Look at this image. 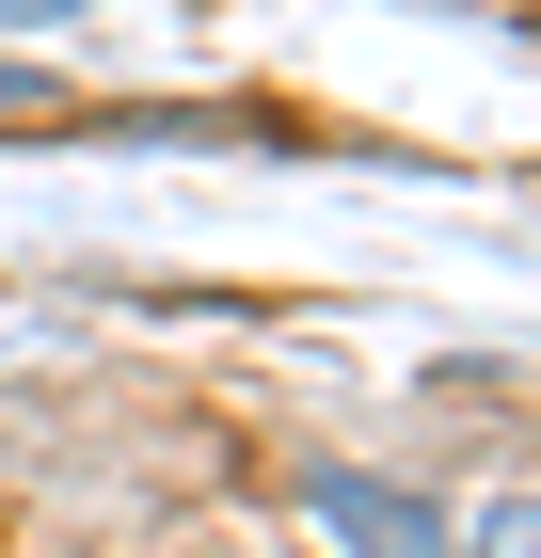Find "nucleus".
Instances as JSON below:
<instances>
[{"label": "nucleus", "instance_id": "f257e3e1", "mask_svg": "<svg viewBox=\"0 0 541 558\" xmlns=\"http://www.w3.org/2000/svg\"><path fill=\"white\" fill-rule=\"evenodd\" d=\"M303 511H319L334 558H446V511L415 478H367V463H303Z\"/></svg>", "mask_w": 541, "mask_h": 558}, {"label": "nucleus", "instance_id": "f03ea898", "mask_svg": "<svg viewBox=\"0 0 541 558\" xmlns=\"http://www.w3.org/2000/svg\"><path fill=\"white\" fill-rule=\"evenodd\" d=\"M446 558H541V495H494V511H446Z\"/></svg>", "mask_w": 541, "mask_h": 558}]
</instances>
